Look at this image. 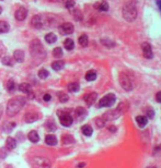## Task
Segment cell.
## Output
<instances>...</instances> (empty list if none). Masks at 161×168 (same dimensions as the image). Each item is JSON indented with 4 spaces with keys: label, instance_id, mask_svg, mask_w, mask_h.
<instances>
[{
    "label": "cell",
    "instance_id": "6da1fadb",
    "mask_svg": "<svg viewBox=\"0 0 161 168\" xmlns=\"http://www.w3.org/2000/svg\"><path fill=\"white\" fill-rule=\"evenodd\" d=\"M26 98L23 96H15L13 98H11L7 104V114L10 117H13L21 110L23 106H24Z\"/></svg>",
    "mask_w": 161,
    "mask_h": 168
},
{
    "label": "cell",
    "instance_id": "7a4b0ae2",
    "mask_svg": "<svg viewBox=\"0 0 161 168\" xmlns=\"http://www.w3.org/2000/svg\"><path fill=\"white\" fill-rule=\"evenodd\" d=\"M30 52L31 56L34 58V59L37 60H42L46 57V51L43 47L42 43L39 40V39H33L31 42L30 45Z\"/></svg>",
    "mask_w": 161,
    "mask_h": 168
},
{
    "label": "cell",
    "instance_id": "3957f363",
    "mask_svg": "<svg viewBox=\"0 0 161 168\" xmlns=\"http://www.w3.org/2000/svg\"><path fill=\"white\" fill-rule=\"evenodd\" d=\"M137 14H138V11H137V7L136 3L134 1H128L124 7H123V16L126 21L128 22H133L137 19Z\"/></svg>",
    "mask_w": 161,
    "mask_h": 168
},
{
    "label": "cell",
    "instance_id": "277c9868",
    "mask_svg": "<svg viewBox=\"0 0 161 168\" xmlns=\"http://www.w3.org/2000/svg\"><path fill=\"white\" fill-rule=\"evenodd\" d=\"M32 165L34 168H51V160L43 156H36L32 158Z\"/></svg>",
    "mask_w": 161,
    "mask_h": 168
},
{
    "label": "cell",
    "instance_id": "5b68a950",
    "mask_svg": "<svg viewBox=\"0 0 161 168\" xmlns=\"http://www.w3.org/2000/svg\"><path fill=\"white\" fill-rule=\"evenodd\" d=\"M116 100V97L114 94H107L104 97L100 99L99 102V107H111L114 105V103Z\"/></svg>",
    "mask_w": 161,
    "mask_h": 168
},
{
    "label": "cell",
    "instance_id": "8992f818",
    "mask_svg": "<svg viewBox=\"0 0 161 168\" xmlns=\"http://www.w3.org/2000/svg\"><path fill=\"white\" fill-rule=\"evenodd\" d=\"M119 80L121 86L124 88L125 91H132L133 90V83H132L131 79L128 78V75H126L125 73H119Z\"/></svg>",
    "mask_w": 161,
    "mask_h": 168
},
{
    "label": "cell",
    "instance_id": "52a82bcc",
    "mask_svg": "<svg viewBox=\"0 0 161 168\" xmlns=\"http://www.w3.org/2000/svg\"><path fill=\"white\" fill-rule=\"evenodd\" d=\"M46 24V19L41 14L34 15L33 19L31 20V25L34 28H43Z\"/></svg>",
    "mask_w": 161,
    "mask_h": 168
},
{
    "label": "cell",
    "instance_id": "ba28073f",
    "mask_svg": "<svg viewBox=\"0 0 161 168\" xmlns=\"http://www.w3.org/2000/svg\"><path fill=\"white\" fill-rule=\"evenodd\" d=\"M73 25L71 23H63L59 26V32H60L63 35H69V34H73Z\"/></svg>",
    "mask_w": 161,
    "mask_h": 168
},
{
    "label": "cell",
    "instance_id": "9c48e42d",
    "mask_svg": "<svg viewBox=\"0 0 161 168\" xmlns=\"http://www.w3.org/2000/svg\"><path fill=\"white\" fill-rule=\"evenodd\" d=\"M141 50H143L144 57L147 58V59H151V58L153 57L151 46L149 45L148 43H143V44H141Z\"/></svg>",
    "mask_w": 161,
    "mask_h": 168
},
{
    "label": "cell",
    "instance_id": "30bf717a",
    "mask_svg": "<svg viewBox=\"0 0 161 168\" xmlns=\"http://www.w3.org/2000/svg\"><path fill=\"white\" fill-rule=\"evenodd\" d=\"M15 19L18 20V21H23L25 20V18L27 16V10L26 8L24 7H20L17 11H15V14H14Z\"/></svg>",
    "mask_w": 161,
    "mask_h": 168
},
{
    "label": "cell",
    "instance_id": "8fae6325",
    "mask_svg": "<svg viewBox=\"0 0 161 168\" xmlns=\"http://www.w3.org/2000/svg\"><path fill=\"white\" fill-rule=\"evenodd\" d=\"M59 119H60V123L64 127H70L71 124H73V117H71L69 114H63V115H60Z\"/></svg>",
    "mask_w": 161,
    "mask_h": 168
},
{
    "label": "cell",
    "instance_id": "7c38bea8",
    "mask_svg": "<svg viewBox=\"0 0 161 168\" xmlns=\"http://www.w3.org/2000/svg\"><path fill=\"white\" fill-rule=\"evenodd\" d=\"M39 118H40L39 114L34 112V111H31V112H27L24 116V121L27 123H32V122H34V121H36Z\"/></svg>",
    "mask_w": 161,
    "mask_h": 168
},
{
    "label": "cell",
    "instance_id": "4fadbf2b",
    "mask_svg": "<svg viewBox=\"0 0 161 168\" xmlns=\"http://www.w3.org/2000/svg\"><path fill=\"white\" fill-rule=\"evenodd\" d=\"M19 90L23 92V93L30 95V97H33V93H32V87H31L30 84L27 83H21L19 85Z\"/></svg>",
    "mask_w": 161,
    "mask_h": 168
},
{
    "label": "cell",
    "instance_id": "5bb4252c",
    "mask_svg": "<svg viewBox=\"0 0 161 168\" xmlns=\"http://www.w3.org/2000/svg\"><path fill=\"white\" fill-rule=\"evenodd\" d=\"M97 97H98L97 93H89L83 97V99H85V102L87 103V105L91 106L92 104H94V102L97 100Z\"/></svg>",
    "mask_w": 161,
    "mask_h": 168
},
{
    "label": "cell",
    "instance_id": "9a60e30c",
    "mask_svg": "<svg viewBox=\"0 0 161 168\" xmlns=\"http://www.w3.org/2000/svg\"><path fill=\"white\" fill-rule=\"evenodd\" d=\"M6 147H7V150H9V151L14 150L15 147H17V141H15V139L11 138V136H9V138L7 139Z\"/></svg>",
    "mask_w": 161,
    "mask_h": 168
},
{
    "label": "cell",
    "instance_id": "2e32d148",
    "mask_svg": "<svg viewBox=\"0 0 161 168\" xmlns=\"http://www.w3.org/2000/svg\"><path fill=\"white\" fill-rule=\"evenodd\" d=\"M13 58H14V60L18 61V62H23V60H24V51L15 50L14 54H13Z\"/></svg>",
    "mask_w": 161,
    "mask_h": 168
},
{
    "label": "cell",
    "instance_id": "e0dca14e",
    "mask_svg": "<svg viewBox=\"0 0 161 168\" xmlns=\"http://www.w3.org/2000/svg\"><path fill=\"white\" fill-rule=\"evenodd\" d=\"M137 124L140 127V128H144V127L147 126V122H148V119H147L146 116H137L136 117Z\"/></svg>",
    "mask_w": 161,
    "mask_h": 168
},
{
    "label": "cell",
    "instance_id": "ac0fdd59",
    "mask_svg": "<svg viewBox=\"0 0 161 168\" xmlns=\"http://www.w3.org/2000/svg\"><path fill=\"white\" fill-rule=\"evenodd\" d=\"M95 8L99 11H107L109 10V3L107 1H100L99 3L95 4Z\"/></svg>",
    "mask_w": 161,
    "mask_h": 168
},
{
    "label": "cell",
    "instance_id": "d6986e66",
    "mask_svg": "<svg viewBox=\"0 0 161 168\" xmlns=\"http://www.w3.org/2000/svg\"><path fill=\"white\" fill-rule=\"evenodd\" d=\"M27 138H29V140H30L31 142H33V143H36V142H39V140H40V136H39L36 131H31L30 133L27 134Z\"/></svg>",
    "mask_w": 161,
    "mask_h": 168
},
{
    "label": "cell",
    "instance_id": "ffe728a7",
    "mask_svg": "<svg viewBox=\"0 0 161 168\" xmlns=\"http://www.w3.org/2000/svg\"><path fill=\"white\" fill-rule=\"evenodd\" d=\"M45 142H46V144H48V145H56V144H57V139H56L55 135L48 134V135H46Z\"/></svg>",
    "mask_w": 161,
    "mask_h": 168
},
{
    "label": "cell",
    "instance_id": "44dd1931",
    "mask_svg": "<svg viewBox=\"0 0 161 168\" xmlns=\"http://www.w3.org/2000/svg\"><path fill=\"white\" fill-rule=\"evenodd\" d=\"M64 66H65V62L63 61V60H57V61H55V62L52 63V68L54 70H56V71L61 70L63 68H64Z\"/></svg>",
    "mask_w": 161,
    "mask_h": 168
},
{
    "label": "cell",
    "instance_id": "7402d4cb",
    "mask_svg": "<svg viewBox=\"0 0 161 168\" xmlns=\"http://www.w3.org/2000/svg\"><path fill=\"white\" fill-rule=\"evenodd\" d=\"M81 130H82V133H83L85 135H87V136H90V135H92V133H93V129H92V127L89 126V124H85V126H82Z\"/></svg>",
    "mask_w": 161,
    "mask_h": 168
},
{
    "label": "cell",
    "instance_id": "603a6c76",
    "mask_svg": "<svg viewBox=\"0 0 161 168\" xmlns=\"http://www.w3.org/2000/svg\"><path fill=\"white\" fill-rule=\"evenodd\" d=\"M75 114H76V117L78 119H81V118H83L87 115V111H85V109L83 107H78L76 109V111H75Z\"/></svg>",
    "mask_w": 161,
    "mask_h": 168
},
{
    "label": "cell",
    "instance_id": "cb8c5ba5",
    "mask_svg": "<svg viewBox=\"0 0 161 168\" xmlns=\"http://www.w3.org/2000/svg\"><path fill=\"white\" fill-rule=\"evenodd\" d=\"M45 40L48 44H53V43H55L57 40V36L55 35L54 33H48L45 35Z\"/></svg>",
    "mask_w": 161,
    "mask_h": 168
},
{
    "label": "cell",
    "instance_id": "d4e9b609",
    "mask_svg": "<svg viewBox=\"0 0 161 168\" xmlns=\"http://www.w3.org/2000/svg\"><path fill=\"white\" fill-rule=\"evenodd\" d=\"M64 46L67 50H73V48H75V43H73V40L71 38H67L64 42Z\"/></svg>",
    "mask_w": 161,
    "mask_h": 168
},
{
    "label": "cell",
    "instance_id": "484cf974",
    "mask_svg": "<svg viewBox=\"0 0 161 168\" xmlns=\"http://www.w3.org/2000/svg\"><path fill=\"white\" fill-rule=\"evenodd\" d=\"M95 79H97V72L93 71V70H90V71L87 72V74H85L87 81H94Z\"/></svg>",
    "mask_w": 161,
    "mask_h": 168
},
{
    "label": "cell",
    "instance_id": "4316f807",
    "mask_svg": "<svg viewBox=\"0 0 161 168\" xmlns=\"http://www.w3.org/2000/svg\"><path fill=\"white\" fill-rule=\"evenodd\" d=\"M79 88H80V86L77 82H73V83L68 84V90H69V92H71V93H76V92H78Z\"/></svg>",
    "mask_w": 161,
    "mask_h": 168
},
{
    "label": "cell",
    "instance_id": "83f0119b",
    "mask_svg": "<svg viewBox=\"0 0 161 168\" xmlns=\"http://www.w3.org/2000/svg\"><path fill=\"white\" fill-rule=\"evenodd\" d=\"M10 28V25L6 21H0V34L7 33Z\"/></svg>",
    "mask_w": 161,
    "mask_h": 168
},
{
    "label": "cell",
    "instance_id": "f1b7e54d",
    "mask_svg": "<svg viewBox=\"0 0 161 168\" xmlns=\"http://www.w3.org/2000/svg\"><path fill=\"white\" fill-rule=\"evenodd\" d=\"M78 42H79V44L82 46V47H85V46H88V43H89L88 36L85 35V34L81 35L79 38H78Z\"/></svg>",
    "mask_w": 161,
    "mask_h": 168
},
{
    "label": "cell",
    "instance_id": "f546056e",
    "mask_svg": "<svg viewBox=\"0 0 161 168\" xmlns=\"http://www.w3.org/2000/svg\"><path fill=\"white\" fill-rule=\"evenodd\" d=\"M48 75H49V72L46 69H41L40 71H39V78L43 79V80L46 78H48Z\"/></svg>",
    "mask_w": 161,
    "mask_h": 168
},
{
    "label": "cell",
    "instance_id": "4dcf8cb0",
    "mask_svg": "<svg viewBox=\"0 0 161 168\" xmlns=\"http://www.w3.org/2000/svg\"><path fill=\"white\" fill-rule=\"evenodd\" d=\"M53 55H54V57L56 58H60L63 56V49L60 47H56L53 50Z\"/></svg>",
    "mask_w": 161,
    "mask_h": 168
},
{
    "label": "cell",
    "instance_id": "1f68e13d",
    "mask_svg": "<svg viewBox=\"0 0 161 168\" xmlns=\"http://www.w3.org/2000/svg\"><path fill=\"white\" fill-rule=\"evenodd\" d=\"M73 142H75V139L71 135H65L64 138H63V143L64 144H70L73 143Z\"/></svg>",
    "mask_w": 161,
    "mask_h": 168
},
{
    "label": "cell",
    "instance_id": "d6a6232c",
    "mask_svg": "<svg viewBox=\"0 0 161 168\" xmlns=\"http://www.w3.org/2000/svg\"><path fill=\"white\" fill-rule=\"evenodd\" d=\"M1 62H2L5 66H13L12 59L10 57H3L2 60H1Z\"/></svg>",
    "mask_w": 161,
    "mask_h": 168
},
{
    "label": "cell",
    "instance_id": "836d02e7",
    "mask_svg": "<svg viewBox=\"0 0 161 168\" xmlns=\"http://www.w3.org/2000/svg\"><path fill=\"white\" fill-rule=\"evenodd\" d=\"M58 98H59V100H60L61 103H66V102H68L69 96H68L67 94H65V93H59L58 94Z\"/></svg>",
    "mask_w": 161,
    "mask_h": 168
},
{
    "label": "cell",
    "instance_id": "e575fe53",
    "mask_svg": "<svg viewBox=\"0 0 161 168\" xmlns=\"http://www.w3.org/2000/svg\"><path fill=\"white\" fill-rule=\"evenodd\" d=\"M101 43H102L103 45L107 46V47H113V46H115V44H114L112 40H110V39H107V38H102L101 39Z\"/></svg>",
    "mask_w": 161,
    "mask_h": 168
},
{
    "label": "cell",
    "instance_id": "d590c367",
    "mask_svg": "<svg viewBox=\"0 0 161 168\" xmlns=\"http://www.w3.org/2000/svg\"><path fill=\"white\" fill-rule=\"evenodd\" d=\"M95 123H97L98 128H103L104 126H105V120L103 119V118H98L97 120H95Z\"/></svg>",
    "mask_w": 161,
    "mask_h": 168
},
{
    "label": "cell",
    "instance_id": "8d00e7d4",
    "mask_svg": "<svg viewBox=\"0 0 161 168\" xmlns=\"http://www.w3.org/2000/svg\"><path fill=\"white\" fill-rule=\"evenodd\" d=\"M7 88H8V91H11L12 92L13 90L15 88V83L13 80H10V81H8V83H7Z\"/></svg>",
    "mask_w": 161,
    "mask_h": 168
},
{
    "label": "cell",
    "instance_id": "74e56055",
    "mask_svg": "<svg viewBox=\"0 0 161 168\" xmlns=\"http://www.w3.org/2000/svg\"><path fill=\"white\" fill-rule=\"evenodd\" d=\"M73 7H75V1H73V0H67V1H66V8H67V9L71 10Z\"/></svg>",
    "mask_w": 161,
    "mask_h": 168
},
{
    "label": "cell",
    "instance_id": "f35d334b",
    "mask_svg": "<svg viewBox=\"0 0 161 168\" xmlns=\"http://www.w3.org/2000/svg\"><path fill=\"white\" fill-rule=\"evenodd\" d=\"M146 114H147V116H148V117L150 118V119H152V118L155 117V111L152 110L151 108H147Z\"/></svg>",
    "mask_w": 161,
    "mask_h": 168
},
{
    "label": "cell",
    "instance_id": "ab89813d",
    "mask_svg": "<svg viewBox=\"0 0 161 168\" xmlns=\"http://www.w3.org/2000/svg\"><path fill=\"white\" fill-rule=\"evenodd\" d=\"M8 155V150H6V148H1L0 150V158H6V156Z\"/></svg>",
    "mask_w": 161,
    "mask_h": 168
},
{
    "label": "cell",
    "instance_id": "60d3db41",
    "mask_svg": "<svg viewBox=\"0 0 161 168\" xmlns=\"http://www.w3.org/2000/svg\"><path fill=\"white\" fill-rule=\"evenodd\" d=\"M46 127H47L48 131H55V130H56V126H55L53 122H48L47 124H46Z\"/></svg>",
    "mask_w": 161,
    "mask_h": 168
},
{
    "label": "cell",
    "instance_id": "b9f144b4",
    "mask_svg": "<svg viewBox=\"0 0 161 168\" xmlns=\"http://www.w3.org/2000/svg\"><path fill=\"white\" fill-rule=\"evenodd\" d=\"M5 52H6V47H5V45H3L2 43H0V56L3 55Z\"/></svg>",
    "mask_w": 161,
    "mask_h": 168
},
{
    "label": "cell",
    "instance_id": "7bdbcfd3",
    "mask_svg": "<svg viewBox=\"0 0 161 168\" xmlns=\"http://www.w3.org/2000/svg\"><path fill=\"white\" fill-rule=\"evenodd\" d=\"M51 98H52V96L49 95V94H45V95L43 96V99H44L45 102H49V100H51Z\"/></svg>",
    "mask_w": 161,
    "mask_h": 168
},
{
    "label": "cell",
    "instance_id": "ee69618b",
    "mask_svg": "<svg viewBox=\"0 0 161 168\" xmlns=\"http://www.w3.org/2000/svg\"><path fill=\"white\" fill-rule=\"evenodd\" d=\"M156 100H157L158 103H161V91L156 94Z\"/></svg>",
    "mask_w": 161,
    "mask_h": 168
},
{
    "label": "cell",
    "instance_id": "f6af8a7d",
    "mask_svg": "<svg viewBox=\"0 0 161 168\" xmlns=\"http://www.w3.org/2000/svg\"><path fill=\"white\" fill-rule=\"evenodd\" d=\"M109 131L110 132H115L116 131V127L115 126H110L109 127Z\"/></svg>",
    "mask_w": 161,
    "mask_h": 168
},
{
    "label": "cell",
    "instance_id": "bcb514c9",
    "mask_svg": "<svg viewBox=\"0 0 161 168\" xmlns=\"http://www.w3.org/2000/svg\"><path fill=\"white\" fill-rule=\"evenodd\" d=\"M157 3H158L159 8H160V9H161V0H157Z\"/></svg>",
    "mask_w": 161,
    "mask_h": 168
},
{
    "label": "cell",
    "instance_id": "7dc6e473",
    "mask_svg": "<svg viewBox=\"0 0 161 168\" xmlns=\"http://www.w3.org/2000/svg\"><path fill=\"white\" fill-rule=\"evenodd\" d=\"M1 115H2V106L0 105V118H1Z\"/></svg>",
    "mask_w": 161,
    "mask_h": 168
},
{
    "label": "cell",
    "instance_id": "c3c4849f",
    "mask_svg": "<svg viewBox=\"0 0 161 168\" xmlns=\"http://www.w3.org/2000/svg\"><path fill=\"white\" fill-rule=\"evenodd\" d=\"M1 12H2V8H1V7H0V13H1Z\"/></svg>",
    "mask_w": 161,
    "mask_h": 168
},
{
    "label": "cell",
    "instance_id": "681fc988",
    "mask_svg": "<svg viewBox=\"0 0 161 168\" xmlns=\"http://www.w3.org/2000/svg\"><path fill=\"white\" fill-rule=\"evenodd\" d=\"M148 168H156V167H153V166H151V167H148Z\"/></svg>",
    "mask_w": 161,
    "mask_h": 168
}]
</instances>
